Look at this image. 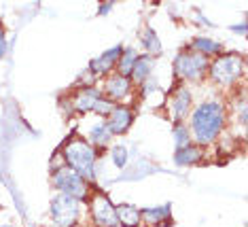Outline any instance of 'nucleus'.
I'll list each match as a JSON object with an SVG mask.
<instances>
[{
  "label": "nucleus",
  "mask_w": 248,
  "mask_h": 227,
  "mask_svg": "<svg viewBox=\"0 0 248 227\" xmlns=\"http://www.w3.org/2000/svg\"><path fill=\"white\" fill-rule=\"evenodd\" d=\"M140 219L146 227H163L172 223V212L170 206H151V208H142L140 211Z\"/></svg>",
  "instance_id": "4468645a"
},
{
  "label": "nucleus",
  "mask_w": 248,
  "mask_h": 227,
  "mask_svg": "<svg viewBox=\"0 0 248 227\" xmlns=\"http://www.w3.org/2000/svg\"><path fill=\"white\" fill-rule=\"evenodd\" d=\"M208 64H210L208 58L195 53V51H191V49H185L174 58V75H176L180 81L197 83L208 75Z\"/></svg>",
  "instance_id": "39448f33"
},
{
  "label": "nucleus",
  "mask_w": 248,
  "mask_h": 227,
  "mask_svg": "<svg viewBox=\"0 0 248 227\" xmlns=\"http://www.w3.org/2000/svg\"><path fill=\"white\" fill-rule=\"evenodd\" d=\"M174 143H176V149L191 145V134L185 123H174Z\"/></svg>",
  "instance_id": "412c9836"
},
{
  "label": "nucleus",
  "mask_w": 248,
  "mask_h": 227,
  "mask_svg": "<svg viewBox=\"0 0 248 227\" xmlns=\"http://www.w3.org/2000/svg\"><path fill=\"white\" fill-rule=\"evenodd\" d=\"M153 66H155V60L151 58V55H146V53L140 55L138 62L132 68V72H129V81L134 83V87H136V85H144L149 81L151 72H153Z\"/></svg>",
  "instance_id": "dca6fc26"
},
{
  "label": "nucleus",
  "mask_w": 248,
  "mask_h": 227,
  "mask_svg": "<svg viewBox=\"0 0 248 227\" xmlns=\"http://www.w3.org/2000/svg\"><path fill=\"white\" fill-rule=\"evenodd\" d=\"M100 92H102L104 98H108L112 104H123V102L134 94V83L129 81L127 77H121V75H117V72H112V75L104 77Z\"/></svg>",
  "instance_id": "6e6552de"
},
{
  "label": "nucleus",
  "mask_w": 248,
  "mask_h": 227,
  "mask_svg": "<svg viewBox=\"0 0 248 227\" xmlns=\"http://www.w3.org/2000/svg\"><path fill=\"white\" fill-rule=\"evenodd\" d=\"M4 51H7V36H4V30L0 26V58L4 55Z\"/></svg>",
  "instance_id": "5701e85b"
},
{
  "label": "nucleus",
  "mask_w": 248,
  "mask_h": 227,
  "mask_svg": "<svg viewBox=\"0 0 248 227\" xmlns=\"http://www.w3.org/2000/svg\"><path fill=\"white\" fill-rule=\"evenodd\" d=\"M187 49L204 55V58H208V60H214L217 55L223 53V45L218 41H212V38H208V36H195L193 41L189 43Z\"/></svg>",
  "instance_id": "2eb2a0df"
},
{
  "label": "nucleus",
  "mask_w": 248,
  "mask_h": 227,
  "mask_svg": "<svg viewBox=\"0 0 248 227\" xmlns=\"http://www.w3.org/2000/svg\"><path fill=\"white\" fill-rule=\"evenodd\" d=\"M187 130L191 134V143L200 146H210L221 138L225 126H227V109L221 100H204L193 106L187 117Z\"/></svg>",
  "instance_id": "f257e3e1"
},
{
  "label": "nucleus",
  "mask_w": 248,
  "mask_h": 227,
  "mask_svg": "<svg viewBox=\"0 0 248 227\" xmlns=\"http://www.w3.org/2000/svg\"><path fill=\"white\" fill-rule=\"evenodd\" d=\"M51 185L58 194H64V195H70L78 202H87L89 195H92V183L87 178H83L81 174H77L72 168L64 166L51 170Z\"/></svg>",
  "instance_id": "20e7f679"
},
{
  "label": "nucleus",
  "mask_w": 248,
  "mask_h": 227,
  "mask_svg": "<svg viewBox=\"0 0 248 227\" xmlns=\"http://www.w3.org/2000/svg\"><path fill=\"white\" fill-rule=\"evenodd\" d=\"M49 214L53 219V225L60 227H78V219H81V202L70 195L55 194L51 197V208Z\"/></svg>",
  "instance_id": "423d86ee"
},
{
  "label": "nucleus",
  "mask_w": 248,
  "mask_h": 227,
  "mask_svg": "<svg viewBox=\"0 0 248 227\" xmlns=\"http://www.w3.org/2000/svg\"><path fill=\"white\" fill-rule=\"evenodd\" d=\"M202 160H204V146H200L195 143L183 146V149H176V153H174V162L178 166H195Z\"/></svg>",
  "instance_id": "f3484780"
},
{
  "label": "nucleus",
  "mask_w": 248,
  "mask_h": 227,
  "mask_svg": "<svg viewBox=\"0 0 248 227\" xmlns=\"http://www.w3.org/2000/svg\"><path fill=\"white\" fill-rule=\"evenodd\" d=\"M244 72H246L244 55L233 53V51H229V53L223 51L221 55H217V58L210 60V64H208V77L212 79V83H217L218 87H223V89H229V87H233V85H238V81L244 77Z\"/></svg>",
  "instance_id": "7ed1b4c3"
},
{
  "label": "nucleus",
  "mask_w": 248,
  "mask_h": 227,
  "mask_svg": "<svg viewBox=\"0 0 248 227\" xmlns=\"http://www.w3.org/2000/svg\"><path fill=\"white\" fill-rule=\"evenodd\" d=\"M110 157H112V163H115L117 168H123L127 163V157L129 155H127V149L123 145H115L110 149Z\"/></svg>",
  "instance_id": "4be33fe9"
},
{
  "label": "nucleus",
  "mask_w": 248,
  "mask_h": 227,
  "mask_svg": "<svg viewBox=\"0 0 248 227\" xmlns=\"http://www.w3.org/2000/svg\"><path fill=\"white\" fill-rule=\"evenodd\" d=\"M49 227H60V225H49Z\"/></svg>",
  "instance_id": "a878e982"
},
{
  "label": "nucleus",
  "mask_w": 248,
  "mask_h": 227,
  "mask_svg": "<svg viewBox=\"0 0 248 227\" xmlns=\"http://www.w3.org/2000/svg\"><path fill=\"white\" fill-rule=\"evenodd\" d=\"M112 9V2H104L102 4V7H100L98 9V15H106V13H108V11Z\"/></svg>",
  "instance_id": "b1692460"
},
{
  "label": "nucleus",
  "mask_w": 248,
  "mask_h": 227,
  "mask_svg": "<svg viewBox=\"0 0 248 227\" xmlns=\"http://www.w3.org/2000/svg\"><path fill=\"white\" fill-rule=\"evenodd\" d=\"M78 136H81L83 140H87L95 151L106 149V146H110V143H112V134L108 132V128H106V121L100 117L89 121L83 130H78Z\"/></svg>",
  "instance_id": "f8f14e48"
},
{
  "label": "nucleus",
  "mask_w": 248,
  "mask_h": 227,
  "mask_svg": "<svg viewBox=\"0 0 248 227\" xmlns=\"http://www.w3.org/2000/svg\"><path fill=\"white\" fill-rule=\"evenodd\" d=\"M140 41H142V45H144L146 55L155 58V55H159V53H161V41H159V36H157V34L151 30V28H146V30L142 32Z\"/></svg>",
  "instance_id": "aec40b11"
},
{
  "label": "nucleus",
  "mask_w": 248,
  "mask_h": 227,
  "mask_svg": "<svg viewBox=\"0 0 248 227\" xmlns=\"http://www.w3.org/2000/svg\"><path fill=\"white\" fill-rule=\"evenodd\" d=\"M231 30H233V32H240V34H244V32H246V21H244V24H240V26H233Z\"/></svg>",
  "instance_id": "393cba45"
},
{
  "label": "nucleus",
  "mask_w": 248,
  "mask_h": 227,
  "mask_svg": "<svg viewBox=\"0 0 248 227\" xmlns=\"http://www.w3.org/2000/svg\"><path fill=\"white\" fill-rule=\"evenodd\" d=\"M115 212H117V223L121 227H140L142 225L140 208L132 206V204H119V206H115Z\"/></svg>",
  "instance_id": "a211bd4d"
},
{
  "label": "nucleus",
  "mask_w": 248,
  "mask_h": 227,
  "mask_svg": "<svg viewBox=\"0 0 248 227\" xmlns=\"http://www.w3.org/2000/svg\"><path fill=\"white\" fill-rule=\"evenodd\" d=\"M121 51H123V47H121V45H117V47H112L108 51H104V53H100L98 58L92 60L87 72L93 79L95 77H102L104 79V77L112 75V72H115V66H117V60H119V55H121Z\"/></svg>",
  "instance_id": "ddd939ff"
},
{
  "label": "nucleus",
  "mask_w": 248,
  "mask_h": 227,
  "mask_svg": "<svg viewBox=\"0 0 248 227\" xmlns=\"http://www.w3.org/2000/svg\"><path fill=\"white\" fill-rule=\"evenodd\" d=\"M168 111H170V117L174 123H183L191 115V111H193V96H191L189 87L178 85L174 89L170 98H168Z\"/></svg>",
  "instance_id": "1a4fd4ad"
},
{
  "label": "nucleus",
  "mask_w": 248,
  "mask_h": 227,
  "mask_svg": "<svg viewBox=\"0 0 248 227\" xmlns=\"http://www.w3.org/2000/svg\"><path fill=\"white\" fill-rule=\"evenodd\" d=\"M134 119H136V113H134V109L129 104H115V109L110 111V115L104 121H106L108 132L112 134V138H115V136H123L129 132Z\"/></svg>",
  "instance_id": "9b49d317"
},
{
  "label": "nucleus",
  "mask_w": 248,
  "mask_h": 227,
  "mask_svg": "<svg viewBox=\"0 0 248 227\" xmlns=\"http://www.w3.org/2000/svg\"><path fill=\"white\" fill-rule=\"evenodd\" d=\"M102 98V92H100L98 85H85V87H77L75 94L70 96L68 104L72 113H77V115H92L95 102Z\"/></svg>",
  "instance_id": "9d476101"
},
{
  "label": "nucleus",
  "mask_w": 248,
  "mask_h": 227,
  "mask_svg": "<svg viewBox=\"0 0 248 227\" xmlns=\"http://www.w3.org/2000/svg\"><path fill=\"white\" fill-rule=\"evenodd\" d=\"M62 160L68 168H72L77 174L93 183L98 172H95V163H98V151L93 149L87 140H83L78 134H72L62 146Z\"/></svg>",
  "instance_id": "f03ea898"
},
{
  "label": "nucleus",
  "mask_w": 248,
  "mask_h": 227,
  "mask_svg": "<svg viewBox=\"0 0 248 227\" xmlns=\"http://www.w3.org/2000/svg\"><path fill=\"white\" fill-rule=\"evenodd\" d=\"M138 58H140V53H138L136 49L123 47L119 60H117L115 72H117V75H121V77H127V79H129V72H132V68H134V64L138 62Z\"/></svg>",
  "instance_id": "6ab92c4d"
},
{
  "label": "nucleus",
  "mask_w": 248,
  "mask_h": 227,
  "mask_svg": "<svg viewBox=\"0 0 248 227\" xmlns=\"http://www.w3.org/2000/svg\"><path fill=\"white\" fill-rule=\"evenodd\" d=\"M89 217H92L93 227H117V212L115 204L110 202V197L100 189H93L89 195Z\"/></svg>",
  "instance_id": "0eeeda50"
}]
</instances>
